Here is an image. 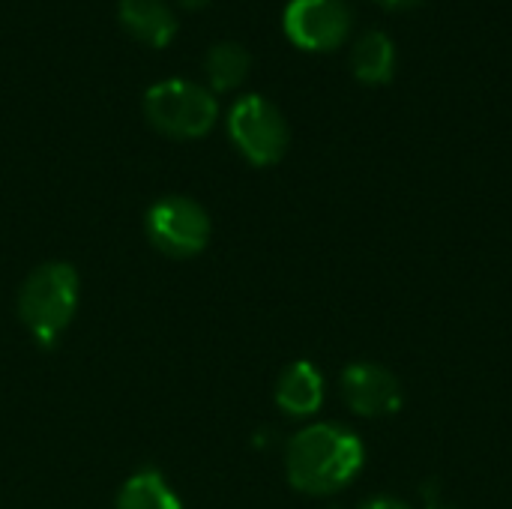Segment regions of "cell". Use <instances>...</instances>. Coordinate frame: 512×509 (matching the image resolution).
<instances>
[{"mask_svg":"<svg viewBox=\"0 0 512 509\" xmlns=\"http://www.w3.org/2000/svg\"><path fill=\"white\" fill-rule=\"evenodd\" d=\"M363 441L339 423H312L300 429L285 450L288 483L312 498L336 495L363 471Z\"/></svg>","mask_w":512,"mask_h":509,"instance_id":"6da1fadb","label":"cell"},{"mask_svg":"<svg viewBox=\"0 0 512 509\" xmlns=\"http://www.w3.org/2000/svg\"><path fill=\"white\" fill-rule=\"evenodd\" d=\"M78 309V273L66 261L39 264L18 291L21 324L39 345H54Z\"/></svg>","mask_w":512,"mask_h":509,"instance_id":"7a4b0ae2","label":"cell"},{"mask_svg":"<svg viewBox=\"0 0 512 509\" xmlns=\"http://www.w3.org/2000/svg\"><path fill=\"white\" fill-rule=\"evenodd\" d=\"M144 117L147 123L168 138H204L219 117L216 93L189 78L156 81L144 93Z\"/></svg>","mask_w":512,"mask_h":509,"instance_id":"3957f363","label":"cell"},{"mask_svg":"<svg viewBox=\"0 0 512 509\" xmlns=\"http://www.w3.org/2000/svg\"><path fill=\"white\" fill-rule=\"evenodd\" d=\"M228 135L234 147L258 168L282 162L291 144V129L285 114L258 93H249L231 105Z\"/></svg>","mask_w":512,"mask_h":509,"instance_id":"277c9868","label":"cell"},{"mask_svg":"<svg viewBox=\"0 0 512 509\" xmlns=\"http://www.w3.org/2000/svg\"><path fill=\"white\" fill-rule=\"evenodd\" d=\"M150 243L168 258H195L210 243V216L207 210L186 195H165L150 204L144 216Z\"/></svg>","mask_w":512,"mask_h":509,"instance_id":"5b68a950","label":"cell"},{"mask_svg":"<svg viewBox=\"0 0 512 509\" xmlns=\"http://www.w3.org/2000/svg\"><path fill=\"white\" fill-rule=\"evenodd\" d=\"M282 27L303 51H333L348 39L354 12L345 0H291L285 6Z\"/></svg>","mask_w":512,"mask_h":509,"instance_id":"8992f818","label":"cell"},{"mask_svg":"<svg viewBox=\"0 0 512 509\" xmlns=\"http://www.w3.org/2000/svg\"><path fill=\"white\" fill-rule=\"evenodd\" d=\"M342 399L357 417H372V420L399 414L405 402L399 378L387 366L369 360L351 363L342 372Z\"/></svg>","mask_w":512,"mask_h":509,"instance_id":"52a82bcc","label":"cell"},{"mask_svg":"<svg viewBox=\"0 0 512 509\" xmlns=\"http://www.w3.org/2000/svg\"><path fill=\"white\" fill-rule=\"evenodd\" d=\"M276 405L288 417H312L324 405V375L315 363L297 360L282 369L276 381Z\"/></svg>","mask_w":512,"mask_h":509,"instance_id":"ba28073f","label":"cell"},{"mask_svg":"<svg viewBox=\"0 0 512 509\" xmlns=\"http://www.w3.org/2000/svg\"><path fill=\"white\" fill-rule=\"evenodd\" d=\"M117 18L132 39L150 48L171 45L177 33V15L171 12L165 0H120Z\"/></svg>","mask_w":512,"mask_h":509,"instance_id":"9c48e42d","label":"cell"},{"mask_svg":"<svg viewBox=\"0 0 512 509\" xmlns=\"http://www.w3.org/2000/svg\"><path fill=\"white\" fill-rule=\"evenodd\" d=\"M351 69L363 84H387L396 75V45L387 33L369 30L351 48Z\"/></svg>","mask_w":512,"mask_h":509,"instance_id":"30bf717a","label":"cell"},{"mask_svg":"<svg viewBox=\"0 0 512 509\" xmlns=\"http://www.w3.org/2000/svg\"><path fill=\"white\" fill-rule=\"evenodd\" d=\"M252 69V57L240 42H216L207 48L204 57V75L213 93H228L246 81Z\"/></svg>","mask_w":512,"mask_h":509,"instance_id":"8fae6325","label":"cell"},{"mask_svg":"<svg viewBox=\"0 0 512 509\" xmlns=\"http://www.w3.org/2000/svg\"><path fill=\"white\" fill-rule=\"evenodd\" d=\"M117 509H183V504L159 471H138L123 483Z\"/></svg>","mask_w":512,"mask_h":509,"instance_id":"7c38bea8","label":"cell"},{"mask_svg":"<svg viewBox=\"0 0 512 509\" xmlns=\"http://www.w3.org/2000/svg\"><path fill=\"white\" fill-rule=\"evenodd\" d=\"M360 509H411L405 501H396V498H372L366 501Z\"/></svg>","mask_w":512,"mask_h":509,"instance_id":"4fadbf2b","label":"cell"},{"mask_svg":"<svg viewBox=\"0 0 512 509\" xmlns=\"http://www.w3.org/2000/svg\"><path fill=\"white\" fill-rule=\"evenodd\" d=\"M378 6H384V9H411V6H417L420 0H375Z\"/></svg>","mask_w":512,"mask_h":509,"instance_id":"5bb4252c","label":"cell"},{"mask_svg":"<svg viewBox=\"0 0 512 509\" xmlns=\"http://www.w3.org/2000/svg\"><path fill=\"white\" fill-rule=\"evenodd\" d=\"M180 3H183L186 9H204V6H207L210 0H180Z\"/></svg>","mask_w":512,"mask_h":509,"instance_id":"9a60e30c","label":"cell"},{"mask_svg":"<svg viewBox=\"0 0 512 509\" xmlns=\"http://www.w3.org/2000/svg\"><path fill=\"white\" fill-rule=\"evenodd\" d=\"M426 509H456V507H450V504H429Z\"/></svg>","mask_w":512,"mask_h":509,"instance_id":"2e32d148","label":"cell"}]
</instances>
